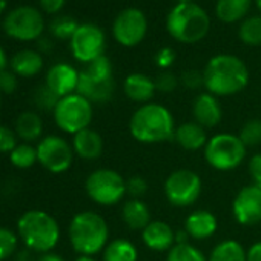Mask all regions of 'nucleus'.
<instances>
[{"instance_id": "nucleus-47", "label": "nucleus", "mask_w": 261, "mask_h": 261, "mask_svg": "<svg viewBox=\"0 0 261 261\" xmlns=\"http://www.w3.org/2000/svg\"><path fill=\"white\" fill-rule=\"evenodd\" d=\"M7 65H8V57H7V53L5 49L0 46V72L7 69Z\"/></svg>"}, {"instance_id": "nucleus-28", "label": "nucleus", "mask_w": 261, "mask_h": 261, "mask_svg": "<svg viewBox=\"0 0 261 261\" xmlns=\"http://www.w3.org/2000/svg\"><path fill=\"white\" fill-rule=\"evenodd\" d=\"M207 261H247V249L237 240H223L214 246Z\"/></svg>"}, {"instance_id": "nucleus-50", "label": "nucleus", "mask_w": 261, "mask_h": 261, "mask_svg": "<svg viewBox=\"0 0 261 261\" xmlns=\"http://www.w3.org/2000/svg\"><path fill=\"white\" fill-rule=\"evenodd\" d=\"M75 261H97V259L91 255H79V258Z\"/></svg>"}, {"instance_id": "nucleus-53", "label": "nucleus", "mask_w": 261, "mask_h": 261, "mask_svg": "<svg viewBox=\"0 0 261 261\" xmlns=\"http://www.w3.org/2000/svg\"><path fill=\"white\" fill-rule=\"evenodd\" d=\"M4 7H5V0H0V11H4Z\"/></svg>"}, {"instance_id": "nucleus-45", "label": "nucleus", "mask_w": 261, "mask_h": 261, "mask_svg": "<svg viewBox=\"0 0 261 261\" xmlns=\"http://www.w3.org/2000/svg\"><path fill=\"white\" fill-rule=\"evenodd\" d=\"M37 261H65V258L54 252H46V253H42Z\"/></svg>"}, {"instance_id": "nucleus-19", "label": "nucleus", "mask_w": 261, "mask_h": 261, "mask_svg": "<svg viewBox=\"0 0 261 261\" xmlns=\"http://www.w3.org/2000/svg\"><path fill=\"white\" fill-rule=\"evenodd\" d=\"M123 91L130 101L146 105L151 103V100L154 98L157 88L154 79H151L149 75L143 72H133L124 79Z\"/></svg>"}, {"instance_id": "nucleus-32", "label": "nucleus", "mask_w": 261, "mask_h": 261, "mask_svg": "<svg viewBox=\"0 0 261 261\" xmlns=\"http://www.w3.org/2000/svg\"><path fill=\"white\" fill-rule=\"evenodd\" d=\"M77 28H79L77 20L69 16H59L49 25L51 34L60 40H71V37L77 31Z\"/></svg>"}, {"instance_id": "nucleus-21", "label": "nucleus", "mask_w": 261, "mask_h": 261, "mask_svg": "<svg viewBox=\"0 0 261 261\" xmlns=\"http://www.w3.org/2000/svg\"><path fill=\"white\" fill-rule=\"evenodd\" d=\"M174 140L181 149L188 152H195L204 149L209 137L206 133V127H203L201 124L192 120V121H185L175 127Z\"/></svg>"}, {"instance_id": "nucleus-40", "label": "nucleus", "mask_w": 261, "mask_h": 261, "mask_svg": "<svg viewBox=\"0 0 261 261\" xmlns=\"http://www.w3.org/2000/svg\"><path fill=\"white\" fill-rule=\"evenodd\" d=\"M175 51L169 46L160 48L155 54V63L162 71H169V68L174 65L175 62Z\"/></svg>"}, {"instance_id": "nucleus-11", "label": "nucleus", "mask_w": 261, "mask_h": 261, "mask_svg": "<svg viewBox=\"0 0 261 261\" xmlns=\"http://www.w3.org/2000/svg\"><path fill=\"white\" fill-rule=\"evenodd\" d=\"M4 31L8 37L19 42L39 40L45 31L43 14L30 5L17 7L4 19Z\"/></svg>"}, {"instance_id": "nucleus-52", "label": "nucleus", "mask_w": 261, "mask_h": 261, "mask_svg": "<svg viewBox=\"0 0 261 261\" xmlns=\"http://www.w3.org/2000/svg\"><path fill=\"white\" fill-rule=\"evenodd\" d=\"M255 5H256V8H258L259 13H261V0H255Z\"/></svg>"}, {"instance_id": "nucleus-25", "label": "nucleus", "mask_w": 261, "mask_h": 261, "mask_svg": "<svg viewBox=\"0 0 261 261\" xmlns=\"http://www.w3.org/2000/svg\"><path fill=\"white\" fill-rule=\"evenodd\" d=\"M14 130L19 139H22L25 143H31L42 137L43 121L37 112L25 111V112L19 114V117L16 118Z\"/></svg>"}, {"instance_id": "nucleus-1", "label": "nucleus", "mask_w": 261, "mask_h": 261, "mask_svg": "<svg viewBox=\"0 0 261 261\" xmlns=\"http://www.w3.org/2000/svg\"><path fill=\"white\" fill-rule=\"evenodd\" d=\"M206 92L215 97H230L241 92L249 83L247 65L233 54L214 56L203 69Z\"/></svg>"}, {"instance_id": "nucleus-12", "label": "nucleus", "mask_w": 261, "mask_h": 261, "mask_svg": "<svg viewBox=\"0 0 261 261\" xmlns=\"http://www.w3.org/2000/svg\"><path fill=\"white\" fill-rule=\"evenodd\" d=\"M148 27L146 14L139 8L129 7L115 16L112 22V36L118 45L124 48H134L145 40Z\"/></svg>"}, {"instance_id": "nucleus-2", "label": "nucleus", "mask_w": 261, "mask_h": 261, "mask_svg": "<svg viewBox=\"0 0 261 261\" xmlns=\"http://www.w3.org/2000/svg\"><path fill=\"white\" fill-rule=\"evenodd\" d=\"M175 127L172 112L154 101L140 105L129 118V134L145 145L163 143L174 139Z\"/></svg>"}, {"instance_id": "nucleus-17", "label": "nucleus", "mask_w": 261, "mask_h": 261, "mask_svg": "<svg viewBox=\"0 0 261 261\" xmlns=\"http://www.w3.org/2000/svg\"><path fill=\"white\" fill-rule=\"evenodd\" d=\"M175 230L172 226L162 220H152L142 230L143 244L154 252H169L175 246Z\"/></svg>"}, {"instance_id": "nucleus-7", "label": "nucleus", "mask_w": 261, "mask_h": 261, "mask_svg": "<svg viewBox=\"0 0 261 261\" xmlns=\"http://www.w3.org/2000/svg\"><path fill=\"white\" fill-rule=\"evenodd\" d=\"M203 155L211 168L215 171L227 172L243 165L247 155V148L238 134L220 133L207 140L203 149Z\"/></svg>"}, {"instance_id": "nucleus-23", "label": "nucleus", "mask_w": 261, "mask_h": 261, "mask_svg": "<svg viewBox=\"0 0 261 261\" xmlns=\"http://www.w3.org/2000/svg\"><path fill=\"white\" fill-rule=\"evenodd\" d=\"M121 220L133 230H143L151 220L149 206L140 198H129L121 206Z\"/></svg>"}, {"instance_id": "nucleus-34", "label": "nucleus", "mask_w": 261, "mask_h": 261, "mask_svg": "<svg viewBox=\"0 0 261 261\" xmlns=\"http://www.w3.org/2000/svg\"><path fill=\"white\" fill-rule=\"evenodd\" d=\"M19 235L11 229L0 227V261L8 259L17 249Z\"/></svg>"}, {"instance_id": "nucleus-3", "label": "nucleus", "mask_w": 261, "mask_h": 261, "mask_svg": "<svg viewBox=\"0 0 261 261\" xmlns=\"http://www.w3.org/2000/svg\"><path fill=\"white\" fill-rule=\"evenodd\" d=\"M72 249L79 255H97L109 243V226L106 220L94 211L75 214L68 229Z\"/></svg>"}, {"instance_id": "nucleus-4", "label": "nucleus", "mask_w": 261, "mask_h": 261, "mask_svg": "<svg viewBox=\"0 0 261 261\" xmlns=\"http://www.w3.org/2000/svg\"><path fill=\"white\" fill-rule=\"evenodd\" d=\"M166 30L178 43L194 45L207 36L211 30V19L209 14L195 2L177 4L168 13Z\"/></svg>"}, {"instance_id": "nucleus-10", "label": "nucleus", "mask_w": 261, "mask_h": 261, "mask_svg": "<svg viewBox=\"0 0 261 261\" xmlns=\"http://www.w3.org/2000/svg\"><path fill=\"white\" fill-rule=\"evenodd\" d=\"M203 183L200 175L192 169L172 171L163 185V192L168 203L174 207H191L201 195Z\"/></svg>"}, {"instance_id": "nucleus-15", "label": "nucleus", "mask_w": 261, "mask_h": 261, "mask_svg": "<svg viewBox=\"0 0 261 261\" xmlns=\"http://www.w3.org/2000/svg\"><path fill=\"white\" fill-rule=\"evenodd\" d=\"M232 214L241 226L261 223V188L252 183L243 186L232 201Z\"/></svg>"}, {"instance_id": "nucleus-49", "label": "nucleus", "mask_w": 261, "mask_h": 261, "mask_svg": "<svg viewBox=\"0 0 261 261\" xmlns=\"http://www.w3.org/2000/svg\"><path fill=\"white\" fill-rule=\"evenodd\" d=\"M39 48H40V51H45V53H48L51 48H53V43L48 40V39H39Z\"/></svg>"}, {"instance_id": "nucleus-46", "label": "nucleus", "mask_w": 261, "mask_h": 261, "mask_svg": "<svg viewBox=\"0 0 261 261\" xmlns=\"http://www.w3.org/2000/svg\"><path fill=\"white\" fill-rule=\"evenodd\" d=\"M189 235H188V232L185 230V229H181V230H177V233H175V244H185V243H189Z\"/></svg>"}, {"instance_id": "nucleus-8", "label": "nucleus", "mask_w": 261, "mask_h": 261, "mask_svg": "<svg viewBox=\"0 0 261 261\" xmlns=\"http://www.w3.org/2000/svg\"><path fill=\"white\" fill-rule=\"evenodd\" d=\"M53 115L59 129H62L66 134L74 136L80 130L89 127L94 117V108L88 98L74 92L66 97H62L57 101Z\"/></svg>"}, {"instance_id": "nucleus-43", "label": "nucleus", "mask_w": 261, "mask_h": 261, "mask_svg": "<svg viewBox=\"0 0 261 261\" xmlns=\"http://www.w3.org/2000/svg\"><path fill=\"white\" fill-rule=\"evenodd\" d=\"M65 2L66 0H39V5L46 14H57L63 8Z\"/></svg>"}, {"instance_id": "nucleus-36", "label": "nucleus", "mask_w": 261, "mask_h": 261, "mask_svg": "<svg viewBox=\"0 0 261 261\" xmlns=\"http://www.w3.org/2000/svg\"><path fill=\"white\" fill-rule=\"evenodd\" d=\"M154 82H155L157 91L159 92H163V94H169V92L175 91L177 86L180 85V79L174 72H171V71H162L154 79Z\"/></svg>"}, {"instance_id": "nucleus-27", "label": "nucleus", "mask_w": 261, "mask_h": 261, "mask_svg": "<svg viewBox=\"0 0 261 261\" xmlns=\"http://www.w3.org/2000/svg\"><path fill=\"white\" fill-rule=\"evenodd\" d=\"M103 261H139V250L133 241L115 238L106 244L101 252Z\"/></svg>"}, {"instance_id": "nucleus-42", "label": "nucleus", "mask_w": 261, "mask_h": 261, "mask_svg": "<svg viewBox=\"0 0 261 261\" xmlns=\"http://www.w3.org/2000/svg\"><path fill=\"white\" fill-rule=\"evenodd\" d=\"M247 169H249V174H250L252 185L261 188V152L250 157Z\"/></svg>"}, {"instance_id": "nucleus-38", "label": "nucleus", "mask_w": 261, "mask_h": 261, "mask_svg": "<svg viewBox=\"0 0 261 261\" xmlns=\"http://www.w3.org/2000/svg\"><path fill=\"white\" fill-rule=\"evenodd\" d=\"M17 134L16 130L0 126V152L2 154H10L16 146H17Z\"/></svg>"}, {"instance_id": "nucleus-33", "label": "nucleus", "mask_w": 261, "mask_h": 261, "mask_svg": "<svg viewBox=\"0 0 261 261\" xmlns=\"http://www.w3.org/2000/svg\"><path fill=\"white\" fill-rule=\"evenodd\" d=\"M238 137L246 145V148L258 146L261 145V120L259 118H250L247 120L238 133Z\"/></svg>"}, {"instance_id": "nucleus-9", "label": "nucleus", "mask_w": 261, "mask_h": 261, "mask_svg": "<svg viewBox=\"0 0 261 261\" xmlns=\"http://www.w3.org/2000/svg\"><path fill=\"white\" fill-rule=\"evenodd\" d=\"M85 191L88 197L100 206L118 204L127 195L126 180L120 172L109 168L92 171L85 181Z\"/></svg>"}, {"instance_id": "nucleus-35", "label": "nucleus", "mask_w": 261, "mask_h": 261, "mask_svg": "<svg viewBox=\"0 0 261 261\" xmlns=\"http://www.w3.org/2000/svg\"><path fill=\"white\" fill-rule=\"evenodd\" d=\"M59 100L60 98L46 85L39 86V89L34 92V103L37 105V108L45 109V111H54Z\"/></svg>"}, {"instance_id": "nucleus-20", "label": "nucleus", "mask_w": 261, "mask_h": 261, "mask_svg": "<svg viewBox=\"0 0 261 261\" xmlns=\"http://www.w3.org/2000/svg\"><path fill=\"white\" fill-rule=\"evenodd\" d=\"M218 229L217 217L207 209H197L192 211L185 220V230L192 240H207L211 238Z\"/></svg>"}, {"instance_id": "nucleus-31", "label": "nucleus", "mask_w": 261, "mask_h": 261, "mask_svg": "<svg viewBox=\"0 0 261 261\" xmlns=\"http://www.w3.org/2000/svg\"><path fill=\"white\" fill-rule=\"evenodd\" d=\"M11 163L19 169H28L37 162V149L30 143H20L10 152Z\"/></svg>"}, {"instance_id": "nucleus-18", "label": "nucleus", "mask_w": 261, "mask_h": 261, "mask_svg": "<svg viewBox=\"0 0 261 261\" xmlns=\"http://www.w3.org/2000/svg\"><path fill=\"white\" fill-rule=\"evenodd\" d=\"M192 115L194 121H197L206 129L218 126L223 118V108L218 97L211 92L198 94L192 105Z\"/></svg>"}, {"instance_id": "nucleus-16", "label": "nucleus", "mask_w": 261, "mask_h": 261, "mask_svg": "<svg viewBox=\"0 0 261 261\" xmlns=\"http://www.w3.org/2000/svg\"><path fill=\"white\" fill-rule=\"evenodd\" d=\"M79 75L80 71H77L69 63H56L53 65L46 72V86L59 97H66L69 94L77 92L79 86Z\"/></svg>"}, {"instance_id": "nucleus-13", "label": "nucleus", "mask_w": 261, "mask_h": 261, "mask_svg": "<svg viewBox=\"0 0 261 261\" xmlns=\"http://www.w3.org/2000/svg\"><path fill=\"white\" fill-rule=\"evenodd\" d=\"M72 57L85 65L105 56L106 36L103 30L94 23H82L69 40Z\"/></svg>"}, {"instance_id": "nucleus-44", "label": "nucleus", "mask_w": 261, "mask_h": 261, "mask_svg": "<svg viewBox=\"0 0 261 261\" xmlns=\"http://www.w3.org/2000/svg\"><path fill=\"white\" fill-rule=\"evenodd\" d=\"M247 261H261V241H256L247 247Z\"/></svg>"}, {"instance_id": "nucleus-24", "label": "nucleus", "mask_w": 261, "mask_h": 261, "mask_svg": "<svg viewBox=\"0 0 261 261\" xmlns=\"http://www.w3.org/2000/svg\"><path fill=\"white\" fill-rule=\"evenodd\" d=\"M10 66L17 77L30 79L37 75L43 69V57L39 51L22 49L11 57Z\"/></svg>"}, {"instance_id": "nucleus-48", "label": "nucleus", "mask_w": 261, "mask_h": 261, "mask_svg": "<svg viewBox=\"0 0 261 261\" xmlns=\"http://www.w3.org/2000/svg\"><path fill=\"white\" fill-rule=\"evenodd\" d=\"M14 261H33V256H31L30 250H22L16 255Z\"/></svg>"}, {"instance_id": "nucleus-39", "label": "nucleus", "mask_w": 261, "mask_h": 261, "mask_svg": "<svg viewBox=\"0 0 261 261\" xmlns=\"http://www.w3.org/2000/svg\"><path fill=\"white\" fill-rule=\"evenodd\" d=\"M180 83L188 88V89H198L200 86H204V77H203V71H197V69H189L185 71L180 77Z\"/></svg>"}, {"instance_id": "nucleus-29", "label": "nucleus", "mask_w": 261, "mask_h": 261, "mask_svg": "<svg viewBox=\"0 0 261 261\" xmlns=\"http://www.w3.org/2000/svg\"><path fill=\"white\" fill-rule=\"evenodd\" d=\"M238 37L247 46H261V16L246 17L240 23Z\"/></svg>"}, {"instance_id": "nucleus-14", "label": "nucleus", "mask_w": 261, "mask_h": 261, "mask_svg": "<svg viewBox=\"0 0 261 261\" xmlns=\"http://www.w3.org/2000/svg\"><path fill=\"white\" fill-rule=\"evenodd\" d=\"M37 162L53 174L66 172L74 162L72 145L68 143L63 137L46 136L37 145Z\"/></svg>"}, {"instance_id": "nucleus-26", "label": "nucleus", "mask_w": 261, "mask_h": 261, "mask_svg": "<svg viewBox=\"0 0 261 261\" xmlns=\"http://www.w3.org/2000/svg\"><path fill=\"white\" fill-rule=\"evenodd\" d=\"M252 0H217L215 16L223 23L243 22L250 10Z\"/></svg>"}, {"instance_id": "nucleus-5", "label": "nucleus", "mask_w": 261, "mask_h": 261, "mask_svg": "<svg viewBox=\"0 0 261 261\" xmlns=\"http://www.w3.org/2000/svg\"><path fill=\"white\" fill-rule=\"evenodd\" d=\"M17 235L30 250L46 253L57 246L60 240V226L51 214L40 209H31L19 218Z\"/></svg>"}, {"instance_id": "nucleus-41", "label": "nucleus", "mask_w": 261, "mask_h": 261, "mask_svg": "<svg viewBox=\"0 0 261 261\" xmlns=\"http://www.w3.org/2000/svg\"><path fill=\"white\" fill-rule=\"evenodd\" d=\"M17 75L13 71H2L0 72V92L4 94H13L17 89Z\"/></svg>"}, {"instance_id": "nucleus-22", "label": "nucleus", "mask_w": 261, "mask_h": 261, "mask_svg": "<svg viewBox=\"0 0 261 261\" xmlns=\"http://www.w3.org/2000/svg\"><path fill=\"white\" fill-rule=\"evenodd\" d=\"M74 154L83 160H97L103 152V139L97 130L86 127L72 136Z\"/></svg>"}, {"instance_id": "nucleus-6", "label": "nucleus", "mask_w": 261, "mask_h": 261, "mask_svg": "<svg viewBox=\"0 0 261 261\" xmlns=\"http://www.w3.org/2000/svg\"><path fill=\"white\" fill-rule=\"evenodd\" d=\"M112 63L106 56L95 59L80 71L77 94L94 103H106L114 95Z\"/></svg>"}, {"instance_id": "nucleus-51", "label": "nucleus", "mask_w": 261, "mask_h": 261, "mask_svg": "<svg viewBox=\"0 0 261 261\" xmlns=\"http://www.w3.org/2000/svg\"><path fill=\"white\" fill-rule=\"evenodd\" d=\"M177 4H194V0H177Z\"/></svg>"}, {"instance_id": "nucleus-37", "label": "nucleus", "mask_w": 261, "mask_h": 261, "mask_svg": "<svg viewBox=\"0 0 261 261\" xmlns=\"http://www.w3.org/2000/svg\"><path fill=\"white\" fill-rule=\"evenodd\" d=\"M148 192V181L140 175H133L126 180V194L130 198H140L145 197Z\"/></svg>"}, {"instance_id": "nucleus-30", "label": "nucleus", "mask_w": 261, "mask_h": 261, "mask_svg": "<svg viewBox=\"0 0 261 261\" xmlns=\"http://www.w3.org/2000/svg\"><path fill=\"white\" fill-rule=\"evenodd\" d=\"M166 261H207V256L194 244H175L166 255Z\"/></svg>"}]
</instances>
